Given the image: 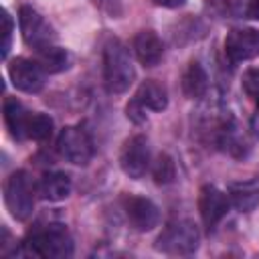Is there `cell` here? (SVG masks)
Returning <instances> with one entry per match:
<instances>
[{
    "mask_svg": "<svg viewBox=\"0 0 259 259\" xmlns=\"http://www.w3.org/2000/svg\"><path fill=\"white\" fill-rule=\"evenodd\" d=\"M8 77L12 85L24 93H38L45 85V71L36 63V59L16 57L8 65Z\"/></svg>",
    "mask_w": 259,
    "mask_h": 259,
    "instance_id": "8",
    "label": "cell"
},
{
    "mask_svg": "<svg viewBox=\"0 0 259 259\" xmlns=\"http://www.w3.org/2000/svg\"><path fill=\"white\" fill-rule=\"evenodd\" d=\"M156 6H164V8H178L182 6L186 0H152Z\"/></svg>",
    "mask_w": 259,
    "mask_h": 259,
    "instance_id": "25",
    "label": "cell"
},
{
    "mask_svg": "<svg viewBox=\"0 0 259 259\" xmlns=\"http://www.w3.org/2000/svg\"><path fill=\"white\" fill-rule=\"evenodd\" d=\"M243 14H245L247 18L259 20V0H245V4H243Z\"/></svg>",
    "mask_w": 259,
    "mask_h": 259,
    "instance_id": "23",
    "label": "cell"
},
{
    "mask_svg": "<svg viewBox=\"0 0 259 259\" xmlns=\"http://www.w3.org/2000/svg\"><path fill=\"white\" fill-rule=\"evenodd\" d=\"M0 20H2V38H4L2 40V57H6L8 49H10V38H12V20H10L6 10H2Z\"/></svg>",
    "mask_w": 259,
    "mask_h": 259,
    "instance_id": "21",
    "label": "cell"
},
{
    "mask_svg": "<svg viewBox=\"0 0 259 259\" xmlns=\"http://www.w3.org/2000/svg\"><path fill=\"white\" fill-rule=\"evenodd\" d=\"M36 194L45 200L57 202L71 194V178L65 172H45L36 182Z\"/></svg>",
    "mask_w": 259,
    "mask_h": 259,
    "instance_id": "13",
    "label": "cell"
},
{
    "mask_svg": "<svg viewBox=\"0 0 259 259\" xmlns=\"http://www.w3.org/2000/svg\"><path fill=\"white\" fill-rule=\"evenodd\" d=\"M229 198L239 210H251L259 204V180L237 182L229 186Z\"/></svg>",
    "mask_w": 259,
    "mask_h": 259,
    "instance_id": "16",
    "label": "cell"
},
{
    "mask_svg": "<svg viewBox=\"0 0 259 259\" xmlns=\"http://www.w3.org/2000/svg\"><path fill=\"white\" fill-rule=\"evenodd\" d=\"M152 176L158 184H170L176 176V168H174V162L168 154H160L156 158V162L152 164Z\"/></svg>",
    "mask_w": 259,
    "mask_h": 259,
    "instance_id": "20",
    "label": "cell"
},
{
    "mask_svg": "<svg viewBox=\"0 0 259 259\" xmlns=\"http://www.w3.org/2000/svg\"><path fill=\"white\" fill-rule=\"evenodd\" d=\"M243 87L245 91L251 95V97H257L259 99V71H247L245 73V79H243Z\"/></svg>",
    "mask_w": 259,
    "mask_h": 259,
    "instance_id": "22",
    "label": "cell"
},
{
    "mask_svg": "<svg viewBox=\"0 0 259 259\" xmlns=\"http://www.w3.org/2000/svg\"><path fill=\"white\" fill-rule=\"evenodd\" d=\"M198 229L192 221H172L160 233L156 249L166 255H188L198 247Z\"/></svg>",
    "mask_w": 259,
    "mask_h": 259,
    "instance_id": "3",
    "label": "cell"
},
{
    "mask_svg": "<svg viewBox=\"0 0 259 259\" xmlns=\"http://www.w3.org/2000/svg\"><path fill=\"white\" fill-rule=\"evenodd\" d=\"M134 99H138L146 109L162 111V109H166V105H168V91H166V87L160 85L158 81L148 79V81H144V83L138 87Z\"/></svg>",
    "mask_w": 259,
    "mask_h": 259,
    "instance_id": "15",
    "label": "cell"
},
{
    "mask_svg": "<svg viewBox=\"0 0 259 259\" xmlns=\"http://www.w3.org/2000/svg\"><path fill=\"white\" fill-rule=\"evenodd\" d=\"M208 87V79L200 63H190L184 77H182V89L188 97H202Z\"/></svg>",
    "mask_w": 259,
    "mask_h": 259,
    "instance_id": "18",
    "label": "cell"
},
{
    "mask_svg": "<svg viewBox=\"0 0 259 259\" xmlns=\"http://www.w3.org/2000/svg\"><path fill=\"white\" fill-rule=\"evenodd\" d=\"M26 134H28V138H32L36 142L49 140L53 136V119L45 113H30Z\"/></svg>",
    "mask_w": 259,
    "mask_h": 259,
    "instance_id": "19",
    "label": "cell"
},
{
    "mask_svg": "<svg viewBox=\"0 0 259 259\" xmlns=\"http://www.w3.org/2000/svg\"><path fill=\"white\" fill-rule=\"evenodd\" d=\"M28 119H30V113L24 109V105L18 99L8 97L4 101V121H6V127L10 130L12 138H16V140L28 138V134H26Z\"/></svg>",
    "mask_w": 259,
    "mask_h": 259,
    "instance_id": "14",
    "label": "cell"
},
{
    "mask_svg": "<svg viewBox=\"0 0 259 259\" xmlns=\"http://www.w3.org/2000/svg\"><path fill=\"white\" fill-rule=\"evenodd\" d=\"M28 253L45 259H65L73 255V237L65 225L53 223L34 231L24 241Z\"/></svg>",
    "mask_w": 259,
    "mask_h": 259,
    "instance_id": "2",
    "label": "cell"
},
{
    "mask_svg": "<svg viewBox=\"0 0 259 259\" xmlns=\"http://www.w3.org/2000/svg\"><path fill=\"white\" fill-rule=\"evenodd\" d=\"M125 217L130 221V225L140 231V233H146V231H152L158 221H160V212H158V206L150 200V198H144V196H127L125 202Z\"/></svg>",
    "mask_w": 259,
    "mask_h": 259,
    "instance_id": "11",
    "label": "cell"
},
{
    "mask_svg": "<svg viewBox=\"0 0 259 259\" xmlns=\"http://www.w3.org/2000/svg\"><path fill=\"white\" fill-rule=\"evenodd\" d=\"M150 144L146 140V136L138 134L132 136L130 140H125L121 154H119V164L121 170L130 176V178H142L148 170H150Z\"/></svg>",
    "mask_w": 259,
    "mask_h": 259,
    "instance_id": "7",
    "label": "cell"
},
{
    "mask_svg": "<svg viewBox=\"0 0 259 259\" xmlns=\"http://www.w3.org/2000/svg\"><path fill=\"white\" fill-rule=\"evenodd\" d=\"M57 150L67 162L77 166H85L93 158V142L89 134L79 125H69L61 130L57 138Z\"/></svg>",
    "mask_w": 259,
    "mask_h": 259,
    "instance_id": "5",
    "label": "cell"
},
{
    "mask_svg": "<svg viewBox=\"0 0 259 259\" xmlns=\"http://www.w3.org/2000/svg\"><path fill=\"white\" fill-rule=\"evenodd\" d=\"M18 24L22 38L28 47L40 51L45 47L55 45V32L51 24L32 8V6H20L18 10Z\"/></svg>",
    "mask_w": 259,
    "mask_h": 259,
    "instance_id": "6",
    "label": "cell"
},
{
    "mask_svg": "<svg viewBox=\"0 0 259 259\" xmlns=\"http://www.w3.org/2000/svg\"><path fill=\"white\" fill-rule=\"evenodd\" d=\"M255 127H257V134H259V117H255Z\"/></svg>",
    "mask_w": 259,
    "mask_h": 259,
    "instance_id": "26",
    "label": "cell"
},
{
    "mask_svg": "<svg viewBox=\"0 0 259 259\" xmlns=\"http://www.w3.org/2000/svg\"><path fill=\"white\" fill-rule=\"evenodd\" d=\"M229 204H231L229 202V194H225L217 186L206 184V186L200 188V194H198V210H200L202 223L208 229H214L223 221V217L229 210Z\"/></svg>",
    "mask_w": 259,
    "mask_h": 259,
    "instance_id": "10",
    "label": "cell"
},
{
    "mask_svg": "<svg viewBox=\"0 0 259 259\" xmlns=\"http://www.w3.org/2000/svg\"><path fill=\"white\" fill-rule=\"evenodd\" d=\"M134 47V55L136 59L144 65V67H156L162 61L164 55V45L160 40V36L152 30H142L134 36L132 40Z\"/></svg>",
    "mask_w": 259,
    "mask_h": 259,
    "instance_id": "12",
    "label": "cell"
},
{
    "mask_svg": "<svg viewBox=\"0 0 259 259\" xmlns=\"http://www.w3.org/2000/svg\"><path fill=\"white\" fill-rule=\"evenodd\" d=\"M103 77L109 93H123L134 83V65L119 38H109L103 47Z\"/></svg>",
    "mask_w": 259,
    "mask_h": 259,
    "instance_id": "1",
    "label": "cell"
},
{
    "mask_svg": "<svg viewBox=\"0 0 259 259\" xmlns=\"http://www.w3.org/2000/svg\"><path fill=\"white\" fill-rule=\"evenodd\" d=\"M225 53L233 63L251 61L259 55V30L235 28L225 38Z\"/></svg>",
    "mask_w": 259,
    "mask_h": 259,
    "instance_id": "9",
    "label": "cell"
},
{
    "mask_svg": "<svg viewBox=\"0 0 259 259\" xmlns=\"http://www.w3.org/2000/svg\"><path fill=\"white\" fill-rule=\"evenodd\" d=\"M99 8H103L105 12H109V14H117L119 12V4H117V0H93Z\"/></svg>",
    "mask_w": 259,
    "mask_h": 259,
    "instance_id": "24",
    "label": "cell"
},
{
    "mask_svg": "<svg viewBox=\"0 0 259 259\" xmlns=\"http://www.w3.org/2000/svg\"><path fill=\"white\" fill-rule=\"evenodd\" d=\"M36 63L45 73H61L69 67V53L57 45H51L36 51Z\"/></svg>",
    "mask_w": 259,
    "mask_h": 259,
    "instance_id": "17",
    "label": "cell"
},
{
    "mask_svg": "<svg viewBox=\"0 0 259 259\" xmlns=\"http://www.w3.org/2000/svg\"><path fill=\"white\" fill-rule=\"evenodd\" d=\"M4 202L10 214L18 221H26L34 208V188L26 172H12L4 184Z\"/></svg>",
    "mask_w": 259,
    "mask_h": 259,
    "instance_id": "4",
    "label": "cell"
}]
</instances>
